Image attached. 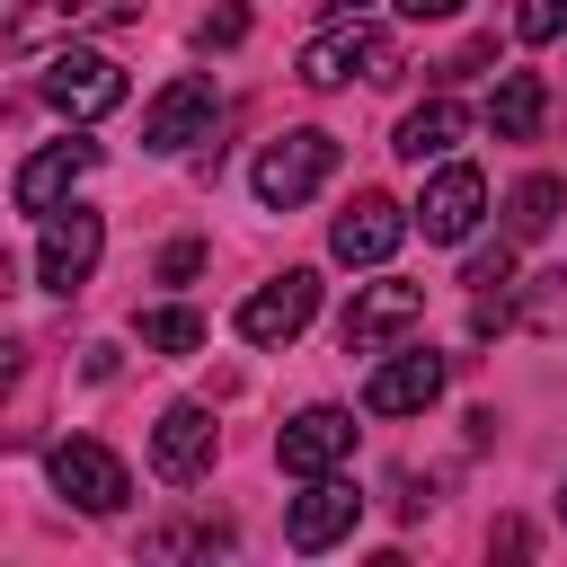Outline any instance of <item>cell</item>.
I'll return each instance as SVG.
<instances>
[{"label":"cell","mask_w":567,"mask_h":567,"mask_svg":"<svg viewBox=\"0 0 567 567\" xmlns=\"http://www.w3.org/2000/svg\"><path fill=\"white\" fill-rule=\"evenodd\" d=\"M301 80L310 89H346V80H399V44L363 18H328L310 44H301Z\"/></svg>","instance_id":"6da1fadb"},{"label":"cell","mask_w":567,"mask_h":567,"mask_svg":"<svg viewBox=\"0 0 567 567\" xmlns=\"http://www.w3.org/2000/svg\"><path fill=\"white\" fill-rule=\"evenodd\" d=\"M328 177H337V133H319V124H292L284 142L257 151V204H275V213L310 204Z\"/></svg>","instance_id":"7a4b0ae2"},{"label":"cell","mask_w":567,"mask_h":567,"mask_svg":"<svg viewBox=\"0 0 567 567\" xmlns=\"http://www.w3.org/2000/svg\"><path fill=\"white\" fill-rule=\"evenodd\" d=\"M44 106L53 115H71V124H97V115H115L124 106V62H106V53H89V44H62L53 62H44Z\"/></svg>","instance_id":"3957f363"},{"label":"cell","mask_w":567,"mask_h":567,"mask_svg":"<svg viewBox=\"0 0 567 567\" xmlns=\"http://www.w3.org/2000/svg\"><path fill=\"white\" fill-rule=\"evenodd\" d=\"M425 319V284H408V275H381V284H354V301H346V354H390L408 328Z\"/></svg>","instance_id":"277c9868"},{"label":"cell","mask_w":567,"mask_h":567,"mask_svg":"<svg viewBox=\"0 0 567 567\" xmlns=\"http://www.w3.org/2000/svg\"><path fill=\"white\" fill-rule=\"evenodd\" d=\"M97 257H106V221H97L89 204L44 213V239H35V284H44V292H80V284L97 275Z\"/></svg>","instance_id":"5b68a950"},{"label":"cell","mask_w":567,"mask_h":567,"mask_svg":"<svg viewBox=\"0 0 567 567\" xmlns=\"http://www.w3.org/2000/svg\"><path fill=\"white\" fill-rule=\"evenodd\" d=\"M408 213H416V230H425L434 248H461V239L478 230V213H487V177L461 168V159H434V177H425V195H416Z\"/></svg>","instance_id":"8992f818"},{"label":"cell","mask_w":567,"mask_h":567,"mask_svg":"<svg viewBox=\"0 0 567 567\" xmlns=\"http://www.w3.org/2000/svg\"><path fill=\"white\" fill-rule=\"evenodd\" d=\"M310 319H319V275H310V266H284L275 284H257V292L239 301V337H248V346H292Z\"/></svg>","instance_id":"52a82bcc"},{"label":"cell","mask_w":567,"mask_h":567,"mask_svg":"<svg viewBox=\"0 0 567 567\" xmlns=\"http://www.w3.org/2000/svg\"><path fill=\"white\" fill-rule=\"evenodd\" d=\"M124 18H142V0H18L9 44L44 53V44H80L89 27H124Z\"/></svg>","instance_id":"ba28073f"},{"label":"cell","mask_w":567,"mask_h":567,"mask_svg":"<svg viewBox=\"0 0 567 567\" xmlns=\"http://www.w3.org/2000/svg\"><path fill=\"white\" fill-rule=\"evenodd\" d=\"M89 168H97V142H80V133H71V142H44L35 159H18V177H9V204L44 221V213H62V204L80 195V177H89Z\"/></svg>","instance_id":"9c48e42d"},{"label":"cell","mask_w":567,"mask_h":567,"mask_svg":"<svg viewBox=\"0 0 567 567\" xmlns=\"http://www.w3.org/2000/svg\"><path fill=\"white\" fill-rule=\"evenodd\" d=\"M408 230H416V213H408V204H390V195H372V186H363V195H354V204H346V213H337V230H328V248H337V257H346V266H390V257H399V239H408Z\"/></svg>","instance_id":"30bf717a"},{"label":"cell","mask_w":567,"mask_h":567,"mask_svg":"<svg viewBox=\"0 0 567 567\" xmlns=\"http://www.w3.org/2000/svg\"><path fill=\"white\" fill-rule=\"evenodd\" d=\"M443 381H452V363L425 354V346H408V354H381V363H372L363 408H372V416H425V408L443 399Z\"/></svg>","instance_id":"8fae6325"},{"label":"cell","mask_w":567,"mask_h":567,"mask_svg":"<svg viewBox=\"0 0 567 567\" xmlns=\"http://www.w3.org/2000/svg\"><path fill=\"white\" fill-rule=\"evenodd\" d=\"M213 452H221V425H213V408H195V399H177V408L151 425V470H159L168 487H195V478L213 470Z\"/></svg>","instance_id":"7c38bea8"},{"label":"cell","mask_w":567,"mask_h":567,"mask_svg":"<svg viewBox=\"0 0 567 567\" xmlns=\"http://www.w3.org/2000/svg\"><path fill=\"white\" fill-rule=\"evenodd\" d=\"M53 487H62V496H71L80 514H124V496H133L124 461H115L106 443H89V434L53 443Z\"/></svg>","instance_id":"4fadbf2b"},{"label":"cell","mask_w":567,"mask_h":567,"mask_svg":"<svg viewBox=\"0 0 567 567\" xmlns=\"http://www.w3.org/2000/svg\"><path fill=\"white\" fill-rule=\"evenodd\" d=\"M354 523H363V496L328 470V478H301V496H292V514H284V540H292L301 558H319V549H337Z\"/></svg>","instance_id":"5bb4252c"},{"label":"cell","mask_w":567,"mask_h":567,"mask_svg":"<svg viewBox=\"0 0 567 567\" xmlns=\"http://www.w3.org/2000/svg\"><path fill=\"white\" fill-rule=\"evenodd\" d=\"M346 452H354V416H346V408H328V399H319V408H301V416L275 434L284 478H328Z\"/></svg>","instance_id":"9a60e30c"},{"label":"cell","mask_w":567,"mask_h":567,"mask_svg":"<svg viewBox=\"0 0 567 567\" xmlns=\"http://www.w3.org/2000/svg\"><path fill=\"white\" fill-rule=\"evenodd\" d=\"M213 115H221L213 80H168L142 115V151H195V142H213Z\"/></svg>","instance_id":"2e32d148"},{"label":"cell","mask_w":567,"mask_h":567,"mask_svg":"<svg viewBox=\"0 0 567 567\" xmlns=\"http://www.w3.org/2000/svg\"><path fill=\"white\" fill-rule=\"evenodd\" d=\"M461 133H470V106H461V97H425V106H408V115H399L390 151H399V159H416V168H434V159H452V151H461Z\"/></svg>","instance_id":"e0dca14e"},{"label":"cell","mask_w":567,"mask_h":567,"mask_svg":"<svg viewBox=\"0 0 567 567\" xmlns=\"http://www.w3.org/2000/svg\"><path fill=\"white\" fill-rule=\"evenodd\" d=\"M540 115H549L540 71H505V80H496V97H487V133H496V142H532V133H540Z\"/></svg>","instance_id":"ac0fdd59"},{"label":"cell","mask_w":567,"mask_h":567,"mask_svg":"<svg viewBox=\"0 0 567 567\" xmlns=\"http://www.w3.org/2000/svg\"><path fill=\"white\" fill-rule=\"evenodd\" d=\"M558 204H567V186L540 168V177H523L514 195H505V239H540L549 221H558Z\"/></svg>","instance_id":"d6986e66"},{"label":"cell","mask_w":567,"mask_h":567,"mask_svg":"<svg viewBox=\"0 0 567 567\" xmlns=\"http://www.w3.org/2000/svg\"><path fill=\"white\" fill-rule=\"evenodd\" d=\"M514 319H523L532 337H558V328H567V266H549V275H532V284L514 292Z\"/></svg>","instance_id":"ffe728a7"},{"label":"cell","mask_w":567,"mask_h":567,"mask_svg":"<svg viewBox=\"0 0 567 567\" xmlns=\"http://www.w3.org/2000/svg\"><path fill=\"white\" fill-rule=\"evenodd\" d=\"M142 346H151V354H195V346H204V319H195L186 301H159V310H142Z\"/></svg>","instance_id":"44dd1931"},{"label":"cell","mask_w":567,"mask_h":567,"mask_svg":"<svg viewBox=\"0 0 567 567\" xmlns=\"http://www.w3.org/2000/svg\"><path fill=\"white\" fill-rule=\"evenodd\" d=\"M461 284H470V292H514V239H496V248H478V257L461 266Z\"/></svg>","instance_id":"7402d4cb"},{"label":"cell","mask_w":567,"mask_h":567,"mask_svg":"<svg viewBox=\"0 0 567 567\" xmlns=\"http://www.w3.org/2000/svg\"><path fill=\"white\" fill-rule=\"evenodd\" d=\"M514 35H523V44H558V35H567V0H523V9H514Z\"/></svg>","instance_id":"603a6c76"},{"label":"cell","mask_w":567,"mask_h":567,"mask_svg":"<svg viewBox=\"0 0 567 567\" xmlns=\"http://www.w3.org/2000/svg\"><path fill=\"white\" fill-rule=\"evenodd\" d=\"M239 35H248V9H239V0H230V9H213V18L195 27V44H204V53H230Z\"/></svg>","instance_id":"cb8c5ba5"},{"label":"cell","mask_w":567,"mask_h":567,"mask_svg":"<svg viewBox=\"0 0 567 567\" xmlns=\"http://www.w3.org/2000/svg\"><path fill=\"white\" fill-rule=\"evenodd\" d=\"M204 275V239H168L159 248V284H195Z\"/></svg>","instance_id":"d4e9b609"},{"label":"cell","mask_w":567,"mask_h":567,"mask_svg":"<svg viewBox=\"0 0 567 567\" xmlns=\"http://www.w3.org/2000/svg\"><path fill=\"white\" fill-rule=\"evenodd\" d=\"M399 9H408V18H452L461 0H399Z\"/></svg>","instance_id":"484cf974"},{"label":"cell","mask_w":567,"mask_h":567,"mask_svg":"<svg viewBox=\"0 0 567 567\" xmlns=\"http://www.w3.org/2000/svg\"><path fill=\"white\" fill-rule=\"evenodd\" d=\"M319 9H328V18H354V9H363V0H319Z\"/></svg>","instance_id":"4316f807"},{"label":"cell","mask_w":567,"mask_h":567,"mask_svg":"<svg viewBox=\"0 0 567 567\" xmlns=\"http://www.w3.org/2000/svg\"><path fill=\"white\" fill-rule=\"evenodd\" d=\"M558 514H567V487H558Z\"/></svg>","instance_id":"83f0119b"}]
</instances>
